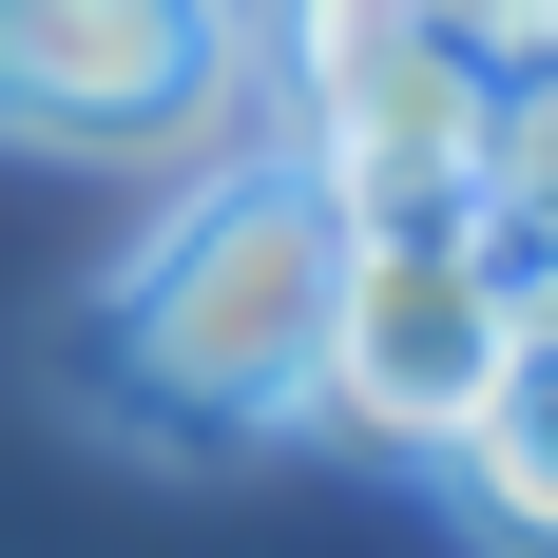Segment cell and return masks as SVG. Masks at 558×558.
<instances>
[{
  "mask_svg": "<svg viewBox=\"0 0 558 558\" xmlns=\"http://www.w3.org/2000/svg\"><path fill=\"white\" fill-rule=\"evenodd\" d=\"M444 501L482 520L501 558H558V328L501 347V386L462 404V444H444Z\"/></svg>",
  "mask_w": 558,
  "mask_h": 558,
  "instance_id": "cell-5",
  "label": "cell"
},
{
  "mask_svg": "<svg viewBox=\"0 0 558 558\" xmlns=\"http://www.w3.org/2000/svg\"><path fill=\"white\" fill-rule=\"evenodd\" d=\"M289 155L328 173L347 231H424L482 193V116H501V77L424 20V0H289Z\"/></svg>",
  "mask_w": 558,
  "mask_h": 558,
  "instance_id": "cell-2",
  "label": "cell"
},
{
  "mask_svg": "<svg viewBox=\"0 0 558 558\" xmlns=\"http://www.w3.org/2000/svg\"><path fill=\"white\" fill-rule=\"evenodd\" d=\"M347 289V213L308 155H231L213 193H173L116 289L77 308V386L135 424V444H270L308 404V347H328Z\"/></svg>",
  "mask_w": 558,
  "mask_h": 558,
  "instance_id": "cell-1",
  "label": "cell"
},
{
  "mask_svg": "<svg viewBox=\"0 0 558 558\" xmlns=\"http://www.w3.org/2000/svg\"><path fill=\"white\" fill-rule=\"evenodd\" d=\"M462 231H482V270H501V308H520V328H558V58H539V77H501Z\"/></svg>",
  "mask_w": 558,
  "mask_h": 558,
  "instance_id": "cell-6",
  "label": "cell"
},
{
  "mask_svg": "<svg viewBox=\"0 0 558 558\" xmlns=\"http://www.w3.org/2000/svg\"><path fill=\"white\" fill-rule=\"evenodd\" d=\"M539 39H558V0H539Z\"/></svg>",
  "mask_w": 558,
  "mask_h": 558,
  "instance_id": "cell-7",
  "label": "cell"
},
{
  "mask_svg": "<svg viewBox=\"0 0 558 558\" xmlns=\"http://www.w3.org/2000/svg\"><path fill=\"white\" fill-rule=\"evenodd\" d=\"M501 270H482V231L424 213V231H347V289H328V347H308V404L289 424H328V444L366 462H444L462 444V404L501 386Z\"/></svg>",
  "mask_w": 558,
  "mask_h": 558,
  "instance_id": "cell-3",
  "label": "cell"
},
{
  "mask_svg": "<svg viewBox=\"0 0 558 558\" xmlns=\"http://www.w3.org/2000/svg\"><path fill=\"white\" fill-rule=\"evenodd\" d=\"M251 77L231 0H0V135L39 155H173Z\"/></svg>",
  "mask_w": 558,
  "mask_h": 558,
  "instance_id": "cell-4",
  "label": "cell"
}]
</instances>
